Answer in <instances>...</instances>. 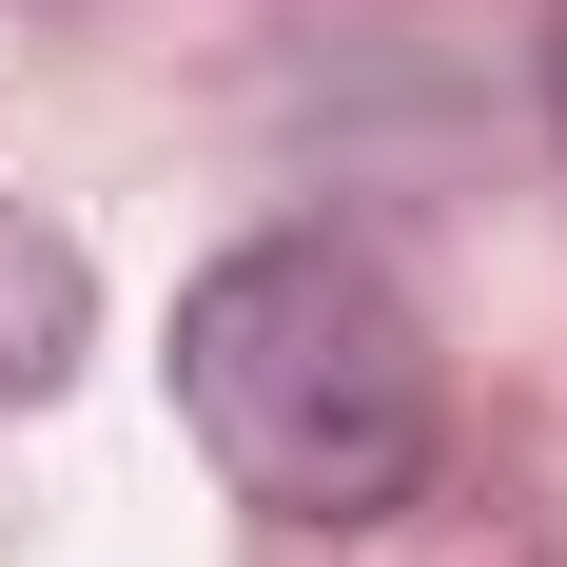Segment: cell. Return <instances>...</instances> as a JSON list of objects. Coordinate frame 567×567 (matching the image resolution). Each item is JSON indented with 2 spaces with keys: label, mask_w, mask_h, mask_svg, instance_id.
<instances>
[{
  "label": "cell",
  "mask_w": 567,
  "mask_h": 567,
  "mask_svg": "<svg viewBox=\"0 0 567 567\" xmlns=\"http://www.w3.org/2000/svg\"><path fill=\"white\" fill-rule=\"evenodd\" d=\"M548 117H567V20H548Z\"/></svg>",
  "instance_id": "obj_3"
},
{
  "label": "cell",
  "mask_w": 567,
  "mask_h": 567,
  "mask_svg": "<svg viewBox=\"0 0 567 567\" xmlns=\"http://www.w3.org/2000/svg\"><path fill=\"white\" fill-rule=\"evenodd\" d=\"M79 333H99V275H79V235L0 196V411H40L59 372H79Z\"/></svg>",
  "instance_id": "obj_2"
},
{
  "label": "cell",
  "mask_w": 567,
  "mask_h": 567,
  "mask_svg": "<svg viewBox=\"0 0 567 567\" xmlns=\"http://www.w3.org/2000/svg\"><path fill=\"white\" fill-rule=\"evenodd\" d=\"M176 411L275 528H372L431 489L451 372H431V313L352 235H235L176 293Z\"/></svg>",
  "instance_id": "obj_1"
}]
</instances>
